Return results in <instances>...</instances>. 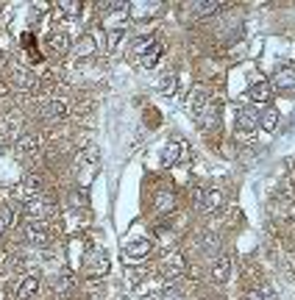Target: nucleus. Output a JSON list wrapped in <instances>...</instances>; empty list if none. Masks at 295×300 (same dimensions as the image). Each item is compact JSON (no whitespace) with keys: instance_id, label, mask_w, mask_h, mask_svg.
I'll return each mask as SVG.
<instances>
[{"instance_id":"obj_1","label":"nucleus","mask_w":295,"mask_h":300,"mask_svg":"<svg viewBox=\"0 0 295 300\" xmlns=\"http://www.w3.org/2000/svg\"><path fill=\"white\" fill-rule=\"evenodd\" d=\"M259 131V111L256 109H243L237 117V125H234V134H237V139H243V142H251L253 137H256Z\"/></svg>"},{"instance_id":"obj_2","label":"nucleus","mask_w":295,"mask_h":300,"mask_svg":"<svg viewBox=\"0 0 295 300\" xmlns=\"http://www.w3.org/2000/svg\"><path fill=\"white\" fill-rule=\"evenodd\" d=\"M248 97L253 100V103H270V97H273V86H270L268 78H251V86H248Z\"/></svg>"},{"instance_id":"obj_3","label":"nucleus","mask_w":295,"mask_h":300,"mask_svg":"<svg viewBox=\"0 0 295 300\" xmlns=\"http://www.w3.org/2000/svg\"><path fill=\"white\" fill-rule=\"evenodd\" d=\"M162 273H164V278H175V275L187 273V258L179 250H170L162 261Z\"/></svg>"},{"instance_id":"obj_4","label":"nucleus","mask_w":295,"mask_h":300,"mask_svg":"<svg viewBox=\"0 0 295 300\" xmlns=\"http://www.w3.org/2000/svg\"><path fill=\"white\" fill-rule=\"evenodd\" d=\"M153 250V242L151 239H137V242H128L126 250H123V256L131 258V261H139V258H148Z\"/></svg>"},{"instance_id":"obj_5","label":"nucleus","mask_w":295,"mask_h":300,"mask_svg":"<svg viewBox=\"0 0 295 300\" xmlns=\"http://www.w3.org/2000/svg\"><path fill=\"white\" fill-rule=\"evenodd\" d=\"M273 89H279V92H292L295 89V70L292 67H281L279 73L273 75Z\"/></svg>"},{"instance_id":"obj_6","label":"nucleus","mask_w":295,"mask_h":300,"mask_svg":"<svg viewBox=\"0 0 295 300\" xmlns=\"http://www.w3.org/2000/svg\"><path fill=\"white\" fill-rule=\"evenodd\" d=\"M195 114H198V122H200L203 131L217 128V103H215V100H209V103H206L200 111H195Z\"/></svg>"},{"instance_id":"obj_7","label":"nucleus","mask_w":295,"mask_h":300,"mask_svg":"<svg viewBox=\"0 0 295 300\" xmlns=\"http://www.w3.org/2000/svg\"><path fill=\"white\" fill-rule=\"evenodd\" d=\"M106 270H109V258H106V253L95 250L90 256V261H86V273L90 275H106Z\"/></svg>"},{"instance_id":"obj_8","label":"nucleus","mask_w":295,"mask_h":300,"mask_svg":"<svg viewBox=\"0 0 295 300\" xmlns=\"http://www.w3.org/2000/svg\"><path fill=\"white\" fill-rule=\"evenodd\" d=\"M48 48L56 53V56H64V53L70 50V37L64 31H53L48 37Z\"/></svg>"},{"instance_id":"obj_9","label":"nucleus","mask_w":295,"mask_h":300,"mask_svg":"<svg viewBox=\"0 0 295 300\" xmlns=\"http://www.w3.org/2000/svg\"><path fill=\"white\" fill-rule=\"evenodd\" d=\"M228 273H231V261H228L226 256H220L215 264H212V278H215L217 284H223V281H228Z\"/></svg>"},{"instance_id":"obj_10","label":"nucleus","mask_w":295,"mask_h":300,"mask_svg":"<svg viewBox=\"0 0 295 300\" xmlns=\"http://www.w3.org/2000/svg\"><path fill=\"white\" fill-rule=\"evenodd\" d=\"M37 292H39V281L34 278V275H28V278L20 284V289H17V300H31Z\"/></svg>"},{"instance_id":"obj_11","label":"nucleus","mask_w":295,"mask_h":300,"mask_svg":"<svg viewBox=\"0 0 295 300\" xmlns=\"http://www.w3.org/2000/svg\"><path fill=\"white\" fill-rule=\"evenodd\" d=\"M259 128H262V131H268V134H273L276 128H279V111L268 109L264 114H259Z\"/></svg>"},{"instance_id":"obj_12","label":"nucleus","mask_w":295,"mask_h":300,"mask_svg":"<svg viewBox=\"0 0 295 300\" xmlns=\"http://www.w3.org/2000/svg\"><path fill=\"white\" fill-rule=\"evenodd\" d=\"M156 11H159V3H131L128 14L137 17V20H142V17H153Z\"/></svg>"},{"instance_id":"obj_13","label":"nucleus","mask_w":295,"mask_h":300,"mask_svg":"<svg viewBox=\"0 0 295 300\" xmlns=\"http://www.w3.org/2000/svg\"><path fill=\"white\" fill-rule=\"evenodd\" d=\"M223 206V192L220 189H209L203 195V203H200V209L203 211H215V209H220Z\"/></svg>"},{"instance_id":"obj_14","label":"nucleus","mask_w":295,"mask_h":300,"mask_svg":"<svg viewBox=\"0 0 295 300\" xmlns=\"http://www.w3.org/2000/svg\"><path fill=\"white\" fill-rule=\"evenodd\" d=\"M159 56H162V45H159V42H153L151 48H148V50L142 53V56H139V64H142V67L148 70V67H153V64L159 61Z\"/></svg>"},{"instance_id":"obj_15","label":"nucleus","mask_w":295,"mask_h":300,"mask_svg":"<svg viewBox=\"0 0 295 300\" xmlns=\"http://www.w3.org/2000/svg\"><path fill=\"white\" fill-rule=\"evenodd\" d=\"M173 206H175V195L170 189H162L156 195V209L159 211H173Z\"/></svg>"},{"instance_id":"obj_16","label":"nucleus","mask_w":295,"mask_h":300,"mask_svg":"<svg viewBox=\"0 0 295 300\" xmlns=\"http://www.w3.org/2000/svg\"><path fill=\"white\" fill-rule=\"evenodd\" d=\"M179 156H181V142H170L167 148L162 150V161L167 164V167H170V164H175V161H179Z\"/></svg>"},{"instance_id":"obj_17","label":"nucleus","mask_w":295,"mask_h":300,"mask_svg":"<svg viewBox=\"0 0 295 300\" xmlns=\"http://www.w3.org/2000/svg\"><path fill=\"white\" fill-rule=\"evenodd\" d=\"M25 211H28V217H37V220H42L45 214H48V203H42V200H31V203L25 206Z\"/></svg>"},{"instance_id":"obj_18","label":"nucleus","mask_w":295,"mask_h":300,"mask_svg":"<svg viewBox=\"0 0 295 300\" xmlns=\"http://www.w3.org/2000/svg\"><path fill=\"white\" fill-rule=\"evenodd\" d=\"M75 53H78L81 58L92 56V53H95V37H90V34H86V37L78 42V50H75Z\"/></svg>"},{"instance_id":"obj_19","label":"nucleus","mask_w":295,"mask_h":300,"mask_svg":"<svg viewBox=\"0 0 295 300\" xmlns=\"http://www.w3.org/2000/svg\"><path fill=\"white\" fill-rule=\"evenodd\" d=\"M58 14H64V17H78V14H81V3H75V0H64V3H58Z\"/></svg>"},{"instance_id":"obj_20","label":"nucleus","mask_w":295,"mask_h":300,"mask_svg":"<svg viewBox=\"0 0 295 300\" xmlns=\"http://www.w3.org/2000/svg\"><path fill=\"white\" fill-rule=\"evenodd\" d=\"M28 237H31L34 242H45V239H48L45 225H42V222H31V225H28Z\"/></svg>"},{"instance_id":"obj_21","label":"nucleus","mask_w":295,"mask_h":300,"mask_svg":"<svg viewBox=\"0 0 295 300\" xmlns=\"http://www.w3.org/2000/svg\"><path fill=\"white\" fill-rule=\"evenodd\" d=\"M217 9H220V3H212V0H206V3H195V14H198V17L215 14Z\"/></svg>"},{"instance_id":"obj_22","label":"nucleus","mask_w":295,"mask_h":300,"mask_svg":"<svg viewBox=\"0 0 295 300\" xmlns=\"http://www.w3.org/2000/svg\"><path fill=\"white\" fill-rule=\"evenodd\" d=\"M159 92H162L164 97H170V95H173V92H175V75H173V73H170L167 78L162 81V86H159Z\"/></svg>"},{"instance_id":"obj_23","label":"nucleus","mask_w":295,"mask_h":300,"mask_svg":"<svg viewBox=\"0 0 295 300\" xmlns=\"http://www.w3.org/2000/svg\"><path fill=\"white\" fill-rule=\"evenodd\" d=\"M11 220H14V214H11L9 206H0V234L6 231V228L11 225Z\"/></svg>"},{"instance_id":"obj_24","label":"nucleus","mask_w":295,"mask_h":300,"mask_svg":"<svg viewBox=\"0 0 295 300\" xmlns=\"http://www.w3.org/2000/svg\"><path fill=\"white\" fill-rule=\"evenodd\" d=\"M145 122H148L151 128H156L159 122H162V114H159V109H153V106H151V109H145Z\"/></svg>"},{"instance_id":"obj_25","label":"nucleus","mask_w":295,"mask_h":300,"mask_svg":"<svg viewBox=\"0 0 295 300\" xmlns=\"http://www.w3.org/2000/svg\"><path fill=\"white\" fill-rule=\"evenodd\" d=\"M37 142H39L37 137H31V134H25V137L20 139V148H22V150H34V148H37Z\"/></svg>"},{"instance_id":"obj_26","label":"nucleus","mask_w":295,"mask_h":300,"mask_svg":"<svg viewBox=\"0 0 295 300\" xmlns=\"http://www.w3.org/2000/svg\"><path fill=\"white\" fill-rule=\"evenodd\" d=\"M48 114L56 117V114H64V103H58V100H53V103L48 106Z\"/></svg>"},{"instance_id":"obj_27","label":"nucleus","mask_w":295,"mask_h":300,"mask_svg":"<svg viewBox=\"0 0 295 300\" xmlns=\"http://www.w3.org/2000/svg\"><path fill=\"white\" fill-rule=\"evenodd\" d=\"M243 300H264V295H259V292H245Z\"/></svg>"},{"instance_id":"obj_28","label":"nucleus","mask_w":295,"mask_h":300,"mask_svg":"<svg viewBox=\"0 0 295 300\" xmlns=\"http://www.w3.org/2000/svg\"><path fill=\"white\" fill-rule=\"evenodd\" d=\"M164 300H181V295L175 289H170V292H164Z\"/></svg>"}]
</instances>
